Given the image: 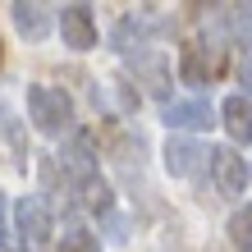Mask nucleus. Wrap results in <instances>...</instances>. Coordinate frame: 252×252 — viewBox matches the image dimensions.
<instances>
[{"instance_id":"7","label":"nucleus","mask_w":252,"mask_h":252,"mask_svg":"<svg viewBox=\"0 0 252 252\" xmlns=\"http://www.w3.org/2000/svg\"><path fill=\"white\" fill-rule=\"evenodd\" d=\"M165 170L174 174V179H188V174H197V165L211 152H202V142H192V138H184V133H170V142H165Z\"/></svg>"},{"instance_id":"4","label":"nucleus","mask_w":252,"mask_h":252,"mask_svg":"<svg viewBox=\"0 0 252 252\" xmlns=\"http://www.w3.org/2000/svg\"><path fill=\"white\" fill-rule=\"evenodd\" d=\"M206 165H211V179L220 188V197H239V192L248 188V160L234 152V147H211Z\"/></svg>"},{"instance_id":"15","label":"nucleus","mask_w":252,"mask_h":252,"mask_svg":"<svg viewBox=\"0 0 252 252\" xmlns=\"http://www.w3.org/2000/svg\"><path fill=\"white\" fill-rule=\"evenodd\" d=\"M0 252H28V243L14 239V234H5V239H0Z\"/></svg>"},{"instance_id":"10","label":"nucleus","mask_w":252,"mask_h":252,"mask_svg":"<svg viewBox=\"0 0 252 252\" xmlns=\"http://www.w3.org/2000/svg\"><path fill=\"white\" fill-rule=\"evenodd\" d=\"M206 55H211V51H202V41H184V51H179V78L188 87H206V83H211Z\"/></svg>"},{"instance_id":"1","label":"nucleus","mask_w":252,"mask_h":252,"mask_svg":"<svg viewBox=\"0 0 252 252\" xmlns=\"http://www.w3.org/2000/svg\"><path fill=\"white\" fill-rule=\"evenodd\" d=\"M28 120L41 138H69L73 128V101L60 87H46V83H28Z\"/></svg>"},{"instance_id":"5","label":"nucleus","mask_w":252,"mask_h":252,"mask_svg":"<svg viewBox=\"0 0 252 252\" xmlns=\"http://www.w3.org/2000/svg\"><path fill=\"white\" fill-rule=\"evenodd\" d=\"M60 37L69 51H92L96 46V9L92 5H64L60 9Z\"/></svg>"},{"instance_id":"16","label":"nucleus","mask_w":252,"mask_h":252,"mask_svg":"<svg viewBox=\"0 0 252 252\" xmlns=\"http://www.w3.org/2000/svg\"><path fill=\"white\" fill-rule=\"evenodd\" d=\"M5 216H9V206H5V197H0V239H5Z\"/></svg>"},{"instance_id":"12","label":"nucleus","mask_w":252,"mask_h":252,"mask_svg":"<svg viewBox=\"0 0 252 252\" xmlns=\"http://www.w3.org/2000/svg\"><path fill=\"white\" fill-rule=\"evenodd\" d=\"M220 19H225L229 37L239 41L243 51H252V9H248V5H225V14H220Z\"/></svg>"},{"instance_id":"8","label":"nucleus","mask_w":252,"mask_h":252,"mask_svg":"<svg viewBox=\"0 0 252 252\" xmlns=\"http://www.w3.org/2000/svg\"><path fill=\"white\" fill-rule=\"evenodd\" d=\"M9 14H14V28H19V37H28V41H41L55 23H60V9H51V5H28V0L9 5Z\"/></svg>"},{"instance_id":"3","label":"nucleus","mask_w":252,"mask_h":252,"mask_svg":"<svg viewBox=\"0 0 252 252\" xmlns=\"http://www.w3.org/2000/svg\"><path fill=\"white\" fill-rule=\"evenodd\" d=\"M14 225H19V239L28 248H32V243H46L51 234H55V216H51L46 197H37V192L19 197V202H14Z\"/></svg>"},{"instance_id":"13","label":"nucleus","mask_w":252,"mask_h":252,"mask_svg":"<svg viewBox=\"0 0 252 252\" xmlns=\"http://www.w3.org/2000/svg\"><path fill=\"white\" fill-rule=\"evenodd\" d=\"M55 252H101V239L92 229H83V225H69L60 234V243H55Z\"/></svg>"},{"instance_id":"11","label":"nucleus","mask_w":252,"mask_h":252,"mask_svg":"<svg viewBox=\"0 0 252 252\" xmlns=\"http://www.w3.org/2000/svg\"><path fill=\"white\" fill-rule=\"evenodd\" d=\"M225 234H229V248L234 252H252V202L248 206H234Z\"/></svg>"},{"instance_id":"6","label":"nucleus","mask_w":252,"mask_h":252,"mask_svg":"<svg viewBox=\"0 0 252 252\" xmlns=\"http://www.w3.org/2000/svg\"><path fill=\"white\" fill-rule=\"evenodd\" d=\"M160 120H165L174 133H202V128L216 124V110H211V101H202V96H192V101H165Z\"/></svg>"},{"instance_id":"9","label":"nucleus","mask_w":252,"mask_h":252,"mask_svg":"<svg viewBox=\"0 0 252 252\" xmlns=\"http://www.w3.org/2000/svg\"><path fill=\"white\" fill-rule=\"evenodd\" d=\"M220 124L234 142H252V96L248 92H234L220 101Z\"/></svg>"},{"instance_id":"14","label":"nucleus","mask_w":252,"mask_h":252,"mask_svg":"<svg viewBox=\"0 0 252 252\" xmlns=\"http://www.w3.org/2000/svg\"><path fill=\"white\" fill-rule=\"evenodd\" d=\"M239 83L248 87V96H252V51L243 55V60H239Z\"/></svg>"},{"instance_id":"2","label":"nucleus","mask_w":252,"mask_h":252,"mask_svg":"<svg viewBox=\"0 0 252 252\" xmlns=\"http://www.w3.org/2000/svg\"><path fill=\"white\" fill-rule=\"evenodd\" d=\"M55 165H60L64 184H69L73 192L87 188L92 179H101V165H96V152H92V133L73 128L69 138H64V147H60V156H55Z\"/></svg>"}]
</instances>
